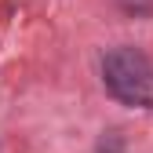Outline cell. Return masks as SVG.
<instances>
[{
	"label": "cell",
	"instance_id": "1",
	"mask_svg": "<svg viewBox=\"0 0 153 153\" xmlns=\"http://www.w3.org/2000/svg\"><path fill=\"white\" fill-rule=\"evenodd\" d=\"M106 73V84L109 91L124 102H149V91H153V66L142 51L135 48H117L106 55L102 62Z\"/></svg>",
	"mask_w": 153,
	"mask_h": 153
},
{
	"label": "cell",
	"instance_id": "2",
	"mask_svg": "<svg viewBox=\"0 0 153 153\" xmlns=\"http://www.w3.org/2000/svg\"><path fill=\"white\" fill-rule=\"evenodd\" d=\"M117 4H120V7H124L128 15H135V18H139V15H149V11H153V0H117Z\"/></svg>",
	"mask_w": 153,
	"mask_h": 153
}]
</instances>
